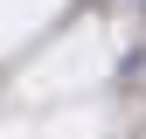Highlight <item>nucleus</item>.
Listing matches in <instances>:
<instances>
[{
  "label": "nucleus",
  "instance_id": "obj_1",
  "mask_svg": "<svg viewBox=\"0 0 146 139\" xmlns=\"http://www.w3.org/2000/svg\"><path fill=\"white\" fill-rule=\"evenodd\" d=\"M139 7H146V0H139Z\"/></svg>",
  "mask_w": 146,
  "mask_h": 139
}]
</instances>
